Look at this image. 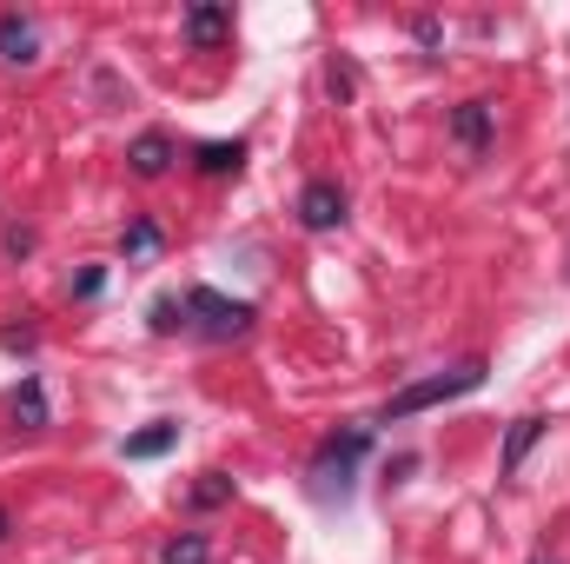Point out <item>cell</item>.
<instances>
[{
	"label": "cell",
	"mask_w": 570,
	"mask_h": 564,
	"mask_svg": "<svg viewBox=\"0 0 570 564\" xmlns=\"http://www.w3.org/2000/svg\"><path fill=\"white\" fill-rule=\"evenodd\" d=\"M365 451H372V425H338L318 445V458H312V498L318 505H345L352 498V471H358Z\"/></svg>",
	"instance_id": "obj_1"
},
{
	"label": "cell",
	"mask_w": 570,
	"mask_h": 564,
	"mask_svg": "<svg viewBox=\"0 0 570 564\" xmlns=\"http://www.w3.org/2000/svg\"><path fill=\"white\" fill-rule=\"evenodd\" d=\"M253 319H259V305L253 299H226V292H213V285H193L186 292V325L199 332V339H246L253 332Z\"/></svg>",
	"instance_id": "obj_2"
},
{
	"label": "cell",
	"mask_w": 570,
	"mask_h": 564,
	"mask_svg": "<svg viewBox=\"0 0 570 564\" xmlns=\"http://www.w3.org/2000/svg\"><path fill=\"white\" fill-rule=\"evenodd\" d=\"M484 386V366L471 359V366H458V372H438V379H419V386H405V392H392L385 399V412L379 419H412V412H431V406H451V399H471Z\"/></svg>",
	"instance_id": "obj_3"
},
{
	"label": "cell",
	"mask_w": 570,
	"mask_h": 564,
	"mask_svg": "<svg viewBox=\"0 0 570 564\" xmlns=\"http://www.w3.org/2000/svg\"><path fill=\"white\" fill-rule=\"evenodd\" d=\"M345 220V186L338 179H312L305 193H298V226L305 233H332Z\"/></svg>",
	"instance_id": "obj_4"
},
{
	"label": "cell",
	"mask_w": 570,
	"mask_h": 564,
	"mask_svg": "<svg viewBox=\"0 0 570 564\" xmlns=\"http://www.w3.org/2000/svg\"><path fill=\"white\" fill-rule=\"evenodd\" d=\"M226 33H233V7H219V0H199V7H186V40H193L199 54H213Z\"/></svg>",
	"instance_id": "obj_5"
},
{
	"label": "cell",
	"mask_w": 570,
	"mask_h": 564,
	"mask_svg": "<svg viewBox=\"0 0 570 564\" xmlns=\"http://www.w3.org/2000/svg\"><path fill=\"white\" fill-rule=\"evenodd\" d=\"M0 60H13V67L40 60V27L27 13H0Z\"/></svg>",
	"instance_id": "obj_6"
},
{
	"label": "cell",
	"mask_w": 570,
	"mask_h": 564,
	"mask_svg": "<svg viewBox=\"0 0 570 564\" xmlns=\"http://www.w3.org/2000/svg\"><path fill=\"white\" fill-rule=\"evenodd\" d=\"M451 140L464 146V153H484L491 146V100H464L451 114Z\"/></svg>",
	"instance_id": "obj_7"
},
{
	"label": "cell",
	"mask_w": 570,
	"mask_h": 564,
	"mask_svg": "<svg viewBox=\"0 0 570 564\" xmlns=\"http://www.w3.org/2000/svg\"><path fill=\"white\" fill-rule=\"evenodd\" d=\"M127 166H134L140 179H159V173L173 166V140H166V134H140V140L127 146Z\"/></svg>",
	"instance_id": "obj_8"
},
{
	"label": "cell",
	"mask_w": 570,
	"mask_h": 564,
	"mask_svg": "<svg viewBox=\"0 0 570 564\" xmlns=\"http://www.w3.org/2000/svg\"><path fill=\"white\" fill-rule=\"evenodd\" d=\"M544 425H551V419H538V412H531V419H518L511 431H504V478H518V465L531 458V445L544 438Z\"/></svg>",
	"instance_id": "obj_9"
},
{
	"label": "cell",
	"mask_w": 570,
	"mask_h": 564,
	"mask_svg": "<svg viewBox=\"0 0 570 564\" xmlns=\"http://www.w3.org/2000/svg\"><path fill=\"white\" fill-rule=\"evenodd\" d=\"M193 166H199V173H239V166H246V146L239 140H206L193 153Z\"/></svg>",
	"instance_id": "obj_10"
},
{
	"label": "cell",
	"mask_w": 570,
	"mask_h": 564,
	"mask_svg": "<svg viewBox=\"0 0 570 564\" xmlns=\"http://www.w3.org/2000/svg\"><path fill=\"white\" fill-rule=\"evenodd\" d=\"M186 505H193V512H219V505H233V478H226V471H199V485L186 492Z\"/></svg>",
	"instance_id": "obj_11"
},
{
	"label": "cell",
	"mask_w": 570,
	"mask_h": 564,
	"mask_svg": "<svg viewBox=\"0 0 570 564\" xmlns=\"http://www.w3.org/2000/svg\"><path fill=\"white\" fill-rule=\"evenodd\" d=\"M13 419H20V431H40V425H47V392H40V379H20V392H13Z\"/></svg>",
	"instance_id": "obj_12"
},
{
	"label": "cell",
	"mask_w": 570,
	"mask_h": 564,
	"mask_svg": "<svg viewBox=\"0 0 570 564\" xmlns=\"http://www.w3.org/2000/svg\"><path fill=\"white\" fill-rule=\"evenodd\" d=\"M173 445H179V425H146V431H134V438H127V458H159V451H173Z\"/></svg>",
	"instance_id": "obj_13"
},
{
	"label": "cell",
	"mask_w": 570,
	"mask_h": 564,
	"mask_svg": "<svg viewBox=\"0 0 570 564\" xmlns=\"http://www.w3.org/2000/svg\"><path fill=\"white\" fill-rule=\"evenodd\" d=\"M206 558H213V552H206V538H199V532H179V538L159 552V564H206Z\"/></svg>",
	"instance_id": "obj_14"
},
{
	"label": "cell",
	"mask_w": 570,
	"mask_h": 564,
	"mask_svg": "<svg viewBox=\"0 0 570 564\" xmlns=\"http://www.w3.org/2000/svg\"><path fill=\"white\" fill-rule=\"evenodd\" d=\"M186 325V299H153V332H179Z\"/></svg>",
	"instance_id": "obj_15"
},
{
	"label": "cell",
	"mask_w": 570,
	"mask_h": 564,
	"mask_svg": "<svg viewBox=\"0 0 570 564\" xmlns=\"http://www.w3.org/2000/svg\"><path fill=\"white\" fill-rule=\"evenodd\" d=\"M127 253H159V226L153 220H134L127 226Z\"/></svg>",
	"instance_id": "obj_16"
},
{
	"label": "cell",
	"mask_w": 570,
	"mask_h": 564,
	"mask_svg": "<svg viewBox=\"0 0 570 564\" xmlns=\"http://www.w3.org/2000/svg\"><path fill=\"white\" fill-rule=\"evenodd\" d=\"M325 87H332V100H352V87H358V74H352L345 60H332V74H325Z\"/></svg>",
	"instance_id": "obj_17"
},
{
	"label": "cell",
	"mask_w": 570,
	"mask_h": 564,
	"mask_svg": "<svg viewBox=\"0 0 570 564\" xmlns=\"http://www.w3.org/2000/svg\"><path fill=\"white\" fill-rule=\"evenodd\" d=\"M0 246H7L13 260H27V253H33V226H7V233H0Z\"/></svg>",
	"instance_id": "obj_18"
},
{
	"label": "cell",
	"mask_w": 570,
	"mask_h": 564,
	"mask_svg": "<svg viewBox=\"0 0 570 564\" xmlns=\"http://www.w3.org/2000/svg\"><path fill=\"white\" fill-rule=\"evenodd\" d=\"M100 285H107V273H100V266H87V273L73 280V299H100Z\"/></svg>",
	"instance_id": "obj_19"
},
{
	"label": "cell",
	"mask_w": 570,
	"mask_h": 564,
	"mask_svg": "<svg viewBox=\"0 0 570 564\" xmlns=\"http://www.w3.org/2000/svg\"><path fill=\"white\" fill-rule=\"evenodd\" d=\"M7 532H13V525H7V512H0V538H7Z\"/></svg>",
	"instance_id": "obj_20"
},
{
	"label": "cell",
	"mask_w": 570,
	"mask_h": 564,
	"mask_svg": "<svg viewBox=\"0 0 570 564\" xmlns=\"http://www.w3.org/2000/svg\"><path fill=\"white\" fill-rule=\"evenodd\" d=\"M531 564H558V558H531Z\"/></svg>",
	"instance_id": "obj_21"
}]
</instances>
